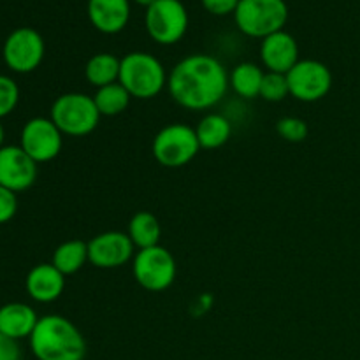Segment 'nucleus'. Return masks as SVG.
Here are the masks:
<instances>
[{"mask_svg": "<svg viewBox=\"0 0 360 360\" xmlns=\"http://www.w3.org/2000/svg\"><path fill=\"white\" fill-rule=\"evenodd\" d=\"M20 146L35 164H48L62 151L63 134L51 118L37 116L28 120L21 129Z\"/></svg>", "mask_w": 360, "mask_h": 360, "instance_id": "11", "label": "nucleus"}, {"mask_svg": "<svg viewBox=\"0 0 360 360\" xmlns=\"http://www.w3.org/2000/svg\"><path fill=\"white\" fill-rule=\"evenodd\" d=\"M94 101L101 116H118L129 108L132 97L122 84L112 83L108 86L97 88Z\"/></svg>", "mask_w": 360, "mask_h": 360, "instance_id": "23", "label": "nucleus"}, {"mask_svg": "<svg viewBox=\"0 0 360 360\" xmlns=\"http://www.w3.org/2000/svg\"><path fill=\"white\" fill-rule=\"evenodd\" d=\"M39 319L35 309L25 302H7L0 306V333L13 340H27L32 336Z\"/></svg>", "mask_w": 360, "mask_h": 360, "instance_id": "17", "label": "nucleus"}, {"mask_svg": "<svg viewBox=\"0 0 360 360\" xmlns=\"http://www.w3.org/2000/svg\"><path fill=\"white\" fill-rule=\"evenodd\" d=\"M88 20L101 34H120L129 25V0H88Z\"/></svg>", "mask_w": 360, "mask_h": 360, "instance_id": "16", "label": "nucleus"}, {"mask_svg": "<svg viewBox=\"0 0 360 360\" xmlns=\"http://www.w3.org/2000/svg\"><path fill=\"white\" fill-rule=\"evenodd\" d=\"M234 20L243 34L262 41L283 30L288 20V6L285 0H239Z\"/></svg>", "mask_w": 360, "mask_h": 360, "instance_id": "5", "label": "nucleus"}, {"mask_svg": "<svg viewBox=\"0 0 360 360\" xmlns=\"http://www.w3.org/2000/svg\"><path fill=\"white\" fill-rule=\"evenodd\" d=\"M229 88V72L224 63L204 53L185 56L172 67L167 79L172 101L188 111L214 108L224 101Z\"/></svg>", "mask_w": 360, "mask_h": 360, "instance_id": "1", "label": "nucleus"}, {"mask_svg": "<svg viewBox=\"0 0 360 360\" xmlns=\"http://www.w3.org/2000/svg\"><path fill=\"white\" fill-rule=\"evenodd\" d=\"M266 72L260 65L252 62H241L229 72V86L243 98L260 97V88Z\"/></svg>", "mask_w": 360, "mask_h": 360, "instance_id": "19", "label": "nucleus"}, {"mask_svg": "<svg viewBox=\"0 0 360 360\" xmlns=\"http://www.w3.org/2000/svg\"><path fill=\"white\" fill-rule=\"evenodd\" d=\"M200 150H218L229 143L232 136V123L220 112H210L202 116L195 127Z\"/></svg>", "mask_w": 360, "mask_h": 360, "instance_id": "18", "label": "nucleus"}, {"mask_svg": "<svg viewBox=\"0 0 360 360\" xmlns=\"http://www.w3.org/2000/svg\"><path fill=\"white\" fill-rule=\"evenodd\" d=\"M276 130L288 143H302L309 134L308 123L297 116H283L281 120H278Z\"/></svg>", "mask_w": 360, "mask_h": 360, "instance_id": "25", "label": "nucleus"}, {"mask_svg": "<svg viewBox=\"0 0 360 360\" xmlns=\"http://www.w3.org/2000/svg\"><path fill=\"white\" fill-rule=\"evenodd\" d=\"M37 179V164L21 150V146L0 148V186L14 193L25 192Z\"/></svg>", "mask_w": 360, "mask_h": 360, "instance_id": "13", "label": "nucleus"}, {"mask_svg": "<svg viewBox=\"0 0 360 360\" xmlns=\"http://www.w3.org/2000/svg\"><path fill=\"white\" fill-rule=\"evenodd\" d=\"M260 62L267 72L288 74V70L299 62V44L294 35L280 30L260 42Z\"/></svg>", "mask_w": 360, "mask_h": 360, "instance_id": "14", "label": "nucleus"}, {"mask_svg": "<svg viewBox=\"0 0 360 360\" xmlns=\"http://www.w3.org/2000/svg\"><path fill=\"white\" fill-rule=\"evenodd\" d=\"M136 250L127 232H101L88 241V262L97 269H118L134 260Z\"/></svg>", "mask_w": 360, "mask_h": 360, "instance_id": "12", "label": "nucleus"}, {"mask_svg": "<svg viewBox=\"0 0 360 360\" xmlns=\"http://www.w3.org/2000/svg\"><path fill=\"white\" fill-rule=\"evenodd\" d=\"M18 211V195L11 190L0 186V225L7 224L14 218Z\"/></svg>", "mask_w": 360, "mask_h": 360, "instance_id": "27", "label": "nucleus"}, {"mask_svg": "<svg viewBox=\"0 0 360 360\" xmlns=\"http://www.w3.org/2000/svg\"><path fill=\"white\" fill-rule=\"evenodd\" d=\"M25 288L32 301L39 304H49L60 299L65 290V276L51 262L37 264L28 271Z\"/></svg>", "mask_w": 360, "mask_h": 360, "instance_id": "15", "label": "nucleus"}, {"mask_svg": "<svg viewBox=\"0 0 360 360\" xmlns=\"http://www.w3.org/2000/svg\"><path fill=\"white\" fill-rule=\"evenodd\" d=\"M288 95H290V88H288L287 74L266 72L262 88H260V97L267 102H280Z\"/></svg>", "mask_w": 360, "mask_h": 360, "instance_id": "24", "label": "nucleus"}, {"mask_svg": "<svg viewBox=\"0 0 360 360\" xmlns=\"http://www.w3.org/2000/svg\"><path fill=\"white\" fill-rule=\"evenodd\" d=\"M290 95L301 102H319L333 88V72L319 60H299L287 74Z\"/></svg>", "mask_w": 360, "mask_h": 360, "instance_id": "10", "label": "nucleus"}, {"mask_svg": "<svg viewBox=\"0 0 360 360\" xmlns=\"http://www.w3.org/2000/svg\"><path fill=\"white\" fill-rule=\"evenodd\" d=\"M28 341L37 360H83L86 357L84 336L62 315L41 316Z\"/></svg>", "mask_w": 360, "mask_h": 360, "instance_id": "2", "label": "nucleus"}, {"mask_svg": "<svg viewBox=\"0 0 360 360\" xmlns=\"http://www.w3.org/2000/svg\"><path fill=\"white\" fill-rule=\"evenodd\" d=\"M49 118L53 120L60 132L69 137L90 136L101 122V112L95 105L94 95L81 94V91H69L55 98L49 111Z\"/></svg>", "mask_w": 360, "mask_h": 360, "instance_id": "4", "label": "nucleus"}, {"mask_svg": "<svg viewBox=\"0 0 360 360\" xmlns=\"http://www.w3.org/2000/svg\"><path fill=\"white\" fill-rule=\"evenodd\" d=\"M44 39L30 27H20L11 32L2 49L4 62L16 74L34 72L44 60Z\"/></svg>", "mask_w": 360, "mask_h": 360, "instance_id": "9", "label": "nucleus"}, {"mask_svg": "<svg viewBox=\"0 0 360 360\" xmlns=\"http://www.w3.org/2000/svg\"><path fill=\"white\" fill-rule=\"evenodd\" d=\"M20 102V86L9 76L0 74V120L9 116Z\"/></svg>", "mask_w": 360, "mask_h": 360, "instance_id": "26", "label": "nucleus"}, {"mask_svg": "<svg viewBox=\"0 0 360 360\" xmlns=\"http://www.w3.org/2000/svg\"><path fill=\"white\" fill-rule=\"evenodd\" d=\"M200 4L207 13L214 16H227V14L236 13L239 0H200Z\"/></svg>", "mask_w": 360, "mask_h": 360, "instance_id": "28", "label": "nucleus"}, {"mask_svg": "<svg viewBox=\"0 0 360 360\" xmlns=\"http://www.w3.org/2000/svg\"><path fill=\"white\" fill-rule=\"evenodd\" d=\"M169 74L164 63L146 51H132L122 58L118 83L132 98L150 101L167 88Z\"/></svg>", "mask_w": 360, "mask_h": 360, "instance_id": "3", "label": "nucleus"}, {"mask_svg": "<svg viewBox=\"0 0 360 360\" xmlns=\"http://www.w3.org/2000/svg\"><path fill=\"white\" fill-rule=\"evenodd\" d=\"M188 11L181 0H157L144 14V27L148 35L157 44H178L188 30Z\"/></svg>", "mask_w": 360, "mask_h": 360, "instance_id": "7", "label": "nucleus"}, {"mask_svg": "<svg viewBox=\"0 0 360 360\" xmlns=\"http://www.w3.org/2000/svg\"><path fill=\"white\" fill-rule=\"evenodd\" d=\"M129 238L137 250H146L160 245L162 227L158 218L150 211H137L129 221Z\"/></svg>", "mask_w": 360, "mask_h": 360, "instance_id": "20", "label": "nucleus"}, {"mask_svg": "<svg viewBox=\"0 0 360 360\" xmlns=\"http://www.w3.org/2000/svg\"><path fill=\"white\" fill-rule=\"evenodd\" d=\"M86 262H88V243L81 241V239H69V241L56 246L51 259L53 266H55L63 276L76 274L77 271L83 269V266Z\"/></svg>", "mask_w": 360, "mask_h": 360, "instance_id": "22", "label": "nucleus"}, {"mask_svg": "<svg viewBox=\"0 0 360 360\" xmlns=\"http://www.w3.org/2000/svg\"><path fill=\"white\" fill-rule=\"evenodd\" d=\"M134 2H136L137 6H143V7H146V9H148V7H150L151 4L157 2V0H134Z\"/></svg>", "mask_w": 360, "mask_h": 360, "instance_id": "30", "label": "nucleus"}, {"mask_svg": "<svg viewBox=\"0 0 360 360\" xmlns=\"http://www.w3.org/2000/svg\"><path fill=\"white\" fill-rule=\"evenodd\" d=\"M4 139H6V130H4L2 123H0V148H4Z\"/></svg>", "mask_w": 360, "mask_h": 360, "instance_id": "31", "label": "nucleus"}, {"mask_svg": "<svg viewBox=\"0 0 360 360\" xmlns=\"http://www.w3.org/2000/svg\"><path fill=\"white\" fill-rule=\"evenodd\" d=\"M0 360H21V348L16 340L0 333Z\"/></svg>", "mask_w": 360, "mask_h": 360, "instance_id": "29", "label": "nucleus"}, {"mask_svg": "<svg viewBox=\"0 0 360 360\" xmlns=\"http://www.w3.org/2000/svg\"><path fill=\"white\" fill-rule=\"evenodd\" d=\"M155 160L169 169L188 165L199 155L200 144L195 129L186 123H171L158 130L151 144Z\"/></svg>", "mask_w": 360, "mask_h": 360, "instance_id": "6", "label": "nucleus"}, {"mask_svg": "<svg viewBox=\"0 0 360 360\" xmlns=\"http://www.w3.org/2000/svg\"><path fill=\"white\" fill-rule=\"evenodd\" d=\"M120 65H122V58L118 56L111 53H97L84 65V77L95 88L118 83Z\"/></svg>", "mask_w": 360, "mask_h": 360, "instance_id": "21", "label": "nucleus"}, {"mask_svg": "<svg viewBox=\"0 0 360 360\" xmlns=\"http://www.w3.org/2000/svg\"><path fill=\"white\" fill-rule=\"evenodd\" d=\"M134 280L148 292H164L174 283L178 267L172 253L164 246L137 250L132 260Z\"/></svg>", "mask_w": 360, "mask_h": 360, "instance_id": "8", "label": "nucleus"}]
</instances>
